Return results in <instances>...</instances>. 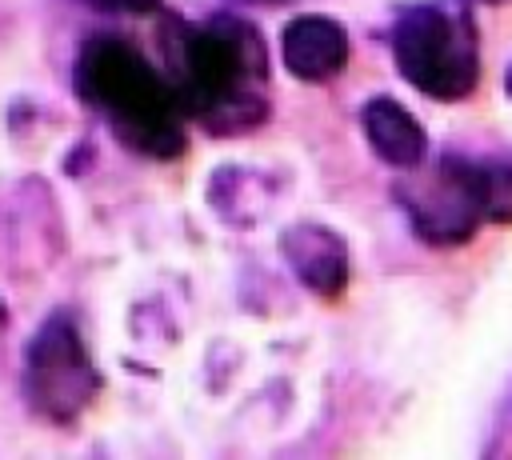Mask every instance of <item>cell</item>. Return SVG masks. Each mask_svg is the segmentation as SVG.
Listing matches in <instances>:
<instances>
[{
	"label": "cell",
	"mask_w": 512,
	"mask_h": 460,
	"mask_svg": "<svg viewBox=\"0 0 512 460\" xmlns=\"http://www.w3.org/2000/svg\"><path fill=\"white\" fill-rule=\"evenodd\" d=\"M168 84L188 120L208 132H248L268 116V56L260 32L240 16L172 24Z\"/></svg>",
	"instance_id": "cell-1"
},
{
	"label": "cell",
	"mask_w": 512,
	"mask_h": 460,
	"mask_svg": "<svg viewBox=\"0 0 512 460\" xmlns=\"http://www.w3.org/2000/svg\"><path fill=\"white\" fill-rule=\"evenodd\" d=\"M76 92L128 148L160 160L184 152L188 116L176 100V88L128 40L92 36L76 56Z\"/></svg>",
	"instance_id": "cell-2"
},
{
	"label": "cell",
	"mask_w": 512,
	"mask_h": 460,
	"mask_svg": "<svg viewBox=\"0 0 512 460\" xmlns=\"http://www.w3.org/2000/svg\"><path fill=\"white\" fill-rule=\"evenodd\" d=\"M396 196L420 240L464 244L484 220H512V164L440 156L432 168H408Z\"/></svg>",
	"instance_id": "cell-3"
},
{
	"label": "cell",
	"mask_w": 512,
	"mask_h": 460,
	"mask_svg": "<svg viewBox=\"0 0 512 460\" xmlns=\"http://www.w3.org/2000/svg\"><path fill=\"white\" fill-rule=\"evenodd\" d=\"M400 76L432 100H464L480 80V36L460 0L412 4L392 28Z\"/></svg>",
	"instance_id": "cell-4"
},
{
	"label": "cell",
	"mask_w": 512,
	"mask_h": 460,
	"mask_svg": "<svg viewBox=\"0 0 512 460\" xmlns=\"http://www.w3.org/2000/svg\"><path fill=\"white\" fill-rule=\"evenodd\" d=\"M100 376L84 352V340L68 316L40 324L24 356V396L28 404L56 424H72L96 396Z\"/></svg>",
	"instance_id": "cell-5"
},
{
	"label": "cell",
	"mask_w": 512,
	"mask_h": 460,
	"mask_svg": "<svg viewBox=\"0 0 512 460\" xmlns=\"http://www.w3.org/2000/svg\"><path fill=\"white\" fill-rule=\"evenodd\" d=\"M280 256L288 260L296 280L324 300H336L348 288V276H352L348 244L324 224H292L280 236Z\"/></svg>",
	"instance_id": "cell-6"
},
{
	"label": "cell",
	"mask_w": 512,
	"mask_h": 460,
	"mask_svg": "<svg viewBox=\"0 0 512 460\" xmlns=\"http://www.w3.org/2000/svg\"><path fill=\"white\" fill-rule=\"evenodd\" d=\"M284 68L304 84H324L348 64V32L328 16H296L280 32Z\"/></svg>",
	"instance_id": "cell-7"
},
{
	"label": "cell",
	"mask_w": 512,
	"mask_h": 460,
	"mask_svg": "<svg viewBox=\"0 0 512 460\" xmlns=\"http://www.w3.org/2000/svg\"><path fill=\"white\" fill-rule=\"evenodd\" d=\"M360 124H364V136H368L372 152L384 164L408 172V168H416L424 160V148H428L424 124L400 100H388V96L368 100L364 112H360Z\"/></svg>",
	"instance_id": "cell-8"
},
{
	"label": "cell",
	"mask_w": 512,
	"mask_h": 460,
	"mask_svg": "<svg viewBox=\"0 0 512 460\" xmlns=\"http://www.w3.org/2000/svg\"><path fill=\"white\" fill-rule=\"evenodd\" d=\"M92 8H104V12H132V16H140V12H152L160 0H88Z\"/></svg>",
	"instance_id": "cell-9"
},
{
	"label": "cell",
	"mask_w": 512,
	"mask_h": 460,
	"mask_svg": "<svg viewBox=\"0 0 512 460\" xmlns=\"http://www.w3.org/2000/svg\"><path fill=\"white\" fill-rule=\"evenodd\" d=\"M504 92L512 96V64H508V72H504Z\"/></svg>",
	"instance_id": "cell-10"
},
{
	"label": "cell",
	"mask_w": 512,
	"mask_h": 460,
	"mask_svg": "<svg viewBox=\"0 0 512 460\" xmlns=\"http://www.w3.org/2000/svg\"><path fill=\"white\" fill-rule=\"evenodd\" d=\"M248 4H292V0H248Z\"/></svg>",
	"instance_id": "cell-11"
},
{
	"label": "cell",
	"mask_w": 512,
	"mask_h": 460,
	"mask_svg": "<svg viewBox=\"0 0 512 460\" xmlns=\"http://www.w3.org/2000/svg\"><path fill=\"white\" fill-rule=\"evenodd\" d=\"M472 4H504V0H472Z\"/></svg>",
	"instance_id": "cell-12"
},
{
	"label": "cell",
	"mask_w": 512,
	"mask_h": 460,
	"mask_svg": "<svg viewBox=\"0 0 512 460\" xmlns=\"http://www.w3.org/2000/svg\"><path fill=\"white\" fill-rule=\"evenodd\" d=\"M0 320H4V304H0Z\"/></svg>",
	"instance_id": "cell-13"
}]
</instances>
